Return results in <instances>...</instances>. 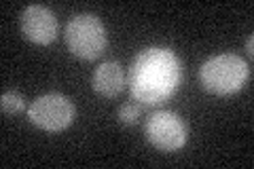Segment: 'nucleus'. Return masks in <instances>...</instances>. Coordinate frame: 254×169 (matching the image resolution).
I'll return each instance as SVG.
<instances>
[{
	"label": "nucleus",
	"instance_id": "f257e3e1",
	"mask_svg": "<svg viewBox=\"0 0 254 169\" xmlns=\"http://www.w3.org/2000/svg\"><path fill=\"white\" fill-rule=\"evenodd\" d=\"M182 63L168 47H146L131 61L127 85L142 106H159L180 89Z\"/></svg>",
	"mask_w": 254,
	"mask_h": 169
},
{
	"label": "nucleus",
	"instance_id": "f03ea898",
	"mask_svg": "<svg viewBox=\"0 0 254 169\" xmlns=\"http://www.w3.org/2000/svg\"><path fill=\"white\" fill-rule=\"evenodd\" d=\"M250 78V66L235 53H218L199 68V83L208 93L233 95L242 91Z\"/></svg>",
	"mask_w": 254,
	"mask_h": 169
},
{
	"label": "nucleus",
	"instance_id": "7ed1b4c3",
	"mask_svg": "<svg viewBox=\"0 0 254 169\" xmlns=\"http://www.w3.org/2000/svg\"><path fill=\"white\" fill-rule=\"evenodd\" d=\"M66 45L78 59H98L108 45L104 23L89 13L74 15L66 26Z\"/></svg>",
	"mask_w": 254,
	"mask_h": 169
},
{
	"label": "nucleus",
	"instance_id": "20e7f679",
	"mask_svg": "<svg viewBox=\"0 0 254 169\" xmlns=\"http://www.w3.org/2000/svg\"><path fill=\"white\" fill-rule=\"evenodd\" d=\"M76 118V108L70 98L64 93L38 95L28 106V120L47 133H60L68 129Z\"/></svg>",
	"mask_w": 254,
	"mask_h": 169
},
{
	"label": "nucleus",
	"instance_id": "39448f33",
	"mask_svg": "<svg viewBox=\"0 0 254 169\" xmlns=\"http://www.w3.org/2000/svg\"><path fill=\"white\" fill-rule=\"evenodd\" d=\"M144 135L157 150L176 152L187 142V125L176 112L157 110L146 118Z\"/></svg>",
	"mask_w": 254,
	"mask_h": 169
},
{
	"label": "nucleus",
	"instance_id": "423d86ee",
	"mask_svg": "<svg viewBox=\"0 0 254 169\" xmlns=\"http://www.w3.org/2000/svg\"><path fill=\"white\" fill-rule=\"evenodd\" d=\"M58 19L51 9L30 4L21 13V34L34 45H51L58 38Z\"/></svg>",
	"mask_w": 254,
	"mask_h": 169
},
{
	"label": "nucleus",
	"instance_id": "0eeeda50",
	"mask_svg": "<svg viewBox=\"0 0 254 169\" xmlns=\"http://www.w3.org/2000/svg\"><path fill=\"white\" fill-rule=\"evenodd\" d=\"M91 87L102 98H117L125 89V72L117 61H104L93 70Z\"/></svg>",
	"mask_w": 254,
	"mask_h": 169
},
{
	"label": "nucleus",
	"instance_id": "6e6552de",
	"mask_svg": "<svg viewBox=\"0 0 254 169\" xmlns=\"http://www.w3.org/2000/svg\"><path fill=\"white\" fill-rule=\"evenodd\" d=\"M0 108H2V114H19L26 110V100L21 98L19 91H4L0 98Z\"/></svg>",
	"mask_w": 254,
	"mask_h": 169
},
{
	"label": "nucleus",
	"instance_id": "1a4fd4ad",
	"mask_svg": "<svg viewBox=\"0 0 254 169\" xmlns=\"http://www.w3.org/2000/svg\"><path fill=\"white\" fill-rule=\"evenodd\" d=\"M140 116H142V104H123L117 114L121 125H136Z\"/></svg>",
	"mask_w": 254,
	"mask_h": 169
},
{
	"label": "nucleus",
	"instance_id": "9d476101",
	"mask_svg": "<svg viewBox=\"0 0 254 169\" xmlns=\"http://www.w3.org/2000/svg\"><path fill=\"white\" fill-rule=\"evenodd\" d=\"M246 51H248L250 57L254 55V36H252V34L248 36V40H246Z\"/></svg>",
	"mask_w": 254,
	"mask_h": 169
}]
</instances>
